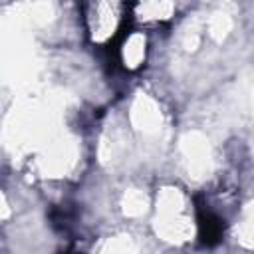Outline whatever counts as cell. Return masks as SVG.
Returning <instances> with one entry per match:
<instances>
[{
  "instance_id": "obj_1",
  "label": "cell",
  "mask_w": 254,
  "mask_h": 254,
  "mask_svg": "<svg viewBox=\"0 0 254 254\" xmlns=\"http://www.w3.org/2000/svg\"><path fill=\"white\" fill-rule=\"evenodd\" d=\"M194 204H196V220H198V242L200 246L212 248L224 236V222L208 208L202 194L194 196Z\"/></svg>"
},
{
  "instance_id": "obj_2",
  "label": "cell",
  "mask_w": 254,
  "mask_h": 254,
  "mask_svg": "<svg viewBox=\"0 0 254 254\" xmlns=\"http://www.w3.org/2000/svg\"><path fill=\"white\" fill-rule=\"evenodd\" d=\"M75 218H77V208H75V204H71V202L58 204V206H54L52 212H50L52 226H54L58 232H64V234H67V232L73 228Z\"/></svg>"
},
{
  "instance_id": "obj_3",
  "label": "cell",
  "mask_w": 254,
  "mask_h": 254,
  "mask_svg": "<svg viewBox=\"0 0 254 254\" xmlns=\"http://www.w3.org/2000/svg\"><path fill=\"white\" fill-rule=\"evenodd\" d=\"M60 254H69V250H67V252H60Z\"/></svg>"
}]
</instances>
